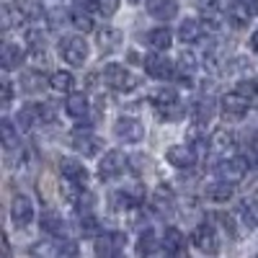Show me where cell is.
<instances>
[{
	"mask_svg": "<svg viewBox=\"0 0 258 258\" xmlns=\"http://www.w3.org/2000/svg\"><path fill=\"white\" fill-rule=\"evenodd\" d=\"M150 103L158 109V114H163L165 119H181L183 114V106H181V98L173 88H158L150 96Z\"/></svg>",
	"mask_w": 258,
	"mask_h": 258,
	"instance_id": "obj_1",
	"label": "cell"
},
{
	"mask_svg": "<svg viewBox=\"0 0 258 258\" xmlns=\"http://www.w3.org/2000/svg\"><path fill=\"white\" fill-rule=\"evenodd\" d=\"M103 83L109 85V88H114V91H132V88H137V78L129 73L124 64H119V62H109L103 68Z\"/></svg>",
	"mask_w": 258,
	"mask_h": 258,
	"instance_id": "obj_2",
	"label": "cell"
},
{
	"mask_svg": "<svg viewBox=\"0 0 258 258\" xmlns=\"http://www.w3.org/2000/svg\"><path fill=\"white\" fill-rule=\"evenodd\" d=\"M59 54L70 68H80L88 59V41L83 36H64L59 41Z\"/></svg>",
	"mask_w": 258,
	"mask_h": 258,
	"instance_id": "obj_3",
	"label": "cell"
},
{
	"mask_svg": "<svg viewBox=\"0 0 258 258\" xmlns=\"http://www.w3.org/2000/svg\"><path fill=\"white\" fill-rule=\"evenodd\" d=\"M248 173V160L245 158H222L214 165V176L227 181V183H238Z\"/></svg>",
	"mask_w": 258,
	"mask_h": 258,
	"instance_id": "obj_4",
	"label": "cell"
},
{
	"mask_svg": "<svg viewBox=\"0 0 258 258\" xmlns=\"http://www.w3.org/2000/svg\"><path fill=\"white\" fill-rule=\"evenodd\" d=\"M124 168H126V155L121 150H109V153L98 160V176L103 181H111V178L124 173Z\"/></svg>",
	"mask_w": 258,
	"mask_h": 258,
	"instance_id": "obj_5",
	"label": "cell"
},
{
	"mask_svg": "<svg viewBox=\"0 0 258 258\" xmlns=\"http://www.w3.org/2000/svg\"><path fill=\"white\" fill-rule=\"evenodd\" d=\"M191 243H194V248L202 250L204 255H217V250H220L217 232H214L212 225H199L197 230L191 232Z\"/></svg>",
	"mask_w": 258,
	"mask_h": 258,
	"instance_id": "obj_6",
	"label": "cell"
},
{
	"mask_svg": "<svg viewBox=\"0 0 258 258\" xmlns=\"http://www.w3.org/2000/svg\"><path fill=\"white\" fill-rule=\"evenodd\" d=\"M114 137H119L121 142H140L145 137V126L140 119L135 116H119L116 124H114Z\"/></svg>",
	"mask_w": 258,
	"mask_h": 258,
	"instance_id": "obj_7",
	"label": "cell"
},
{
	"mask_svg": "<svg viewBox=\"0 0 258 258\" xmlns=\"http://www.w3.org/2000/svg\"><path fill=\"white\" fill-rule=\"evenodd\" d=\"M142 64H145V73L150 78H155V80H170L176 75L173 62H170L165 54H147Z\"/></svg>",
	"mask_w": 258,
	"mask_h": 258,
	"instance_id": "obj_8",
	"label": "cell"
},
{
	"mask_svg": "<svg viewBox=\"0 0 258 258\" xmlns=\"http://www.w3.org/2000/svg\"><path fill=\"white\" fill-rule=\"evenodd\" d=\"M248 109H250V98H245L243 93L232 91V93H225L222 96V111H225V116L243 119L248 114Z\"/></svg>",
	"mask_w": 258,
	"mask_h": 258,
	"instance_id": "obj_9",
	"label": "cell"
},
{
	"mask_svg": "<svg viewBox=\"0 0 258 258\" xmlns=\"http://www.w3.org/2000/svg\"><path fill=\"white\" fill-rule=\"evenodd\" d=\"M59 173H62L64 181H70L75 186H85V181H88V168L75 158H62L59 160Z\"/></svg>",
	"mask_w": 258,
	"mask_h": 258,
	"instance_id": "obj_10",
	"label": "cell"
},
{
	"mask_svg": "<svg viewBox=\"0 0 258 258\" xmlns=\"http://www.w3.org/2000/svg\"><path fill=\"white\" fill-rule=\"evenodd\" d=\"M70 142H73V147L78 150V153H83L85 158L98 155V150H101V140L93 132H88V129H75Z\"/></svg>",
	"mask_w": 258,
	"mask_h": 258,
	"instance_id": "obj_11",
	"label": "cell"
},
{
	"mask_svg": "<svg viewBox=\"0 0 258 258\" xmlns=\"http://www.w3.org/2000/svg\"><path fill=\"white\" fill-rule=\"evenodd\" d=\"M11 217H13L16 227H26L34 220V204H31V199L24 197V194H18V197L13 199V204H11Z\"/></svg>",
	"mask_w": 258,
	"mask_h": 258,
	"instance_id": "obj_12",
	"label": "cell"
},
{
	"mask_svg": "<svg viewBox=\"0 0 258 258\" xmlns=\"http://www.w3.org/2000/svg\"><path fill=\"white\" fill-rule=\"evenodd\" d=\"M225 18L235 29H243L253 18V8H250V3H245V0H232V3L227 6V11H225Z\"/></svg>",
	"mask_w": 258,
	"mask_h": 258,
	"instance_id": "obj_13",
	"label": "cell"
},
{
	"mask_svg": "<svg viewBox=\"0 0 258 258\" xmlns=\"http://www.w3.org/2000/svg\"><path fill=\"white\" fill-rule=\"evenodd\" d=\"M165 160L173 168H191L197 163V153H194L188 145H173V147L165 150Z\"/></svg>",
	"mask_w": 258,
	"mask_h": 258,
	"instance_id": "obj_14",
	"label": "cell"
},
{
	"mask_svg": "<svg viewBox=\"0 0 258 258\" xmlns=\"http://www.w3.org/2000/svg\"><path fill=\"white\" fill-rule=\"evenodd\" d=\"M147 13L158 18V21H170V18H176L178 13V3L176 0H147Z\"/></svg>",
	"mask_w": 258,
	"mask_h": 258,
	"instance_id": "obj_15",
	"label": "cell"
},
{
	"mask_svg": "<svg viewBox=\"0 0 258 258\" xmlns=\"http://www.w3.org/2000/svg\"><path fill=\"white\" fill-rule=\"evenodd\" d=\"M204 197H207L209 202H214V204H225V202H230V199L235 197V188H232V183H227V181H214V183H209V186L204 188Z\"/></svg>",
	"mask_w": 258,
	"mask_h": 258,
	"instance_id": "obj_16",
	"label": "cell"
},
{
	"mask_svg": "<svg viewBox=\"0 0 258 258\" xmlns=\"http://www.w3.org/2000/svg\"><path fill=\"white\" fill-rule=\"evenodd\" d=\"M232 147H235V135L230 129H217V132L209 137V150L217 155H227Z\"/></svg>",
	"mask_w": 258,
	"mask_h": 258,
	"instance_id": "obj_17",
	"label": "cell"
},
{
	"mask_svg": "<svg viewBox=\"0 0 258 258\" xmlns=\"http://www.w3.org/2000/svg\"><path fill=\"white\" fill-rule=\"evenodd\" d=\"M121 248V235H101L96 240V258H119L116 250Z\"/></svg>",
	"mask_w": 258,
	"mask_h": 258,
	"instance_id": "obj_18",
	"label": "cell"
},
{
	"mask_svg": "<svg viewBox=\"0 0 258 258\" xmlns=\"http://www.w3.org/2000/svg\"><path fill=\"white\" fill-rule=\"evenodd\" d=\"M39 225H41V230H44L47 235H52V238H62V235H64V220L59 217L57 212H52V209L41 212Z\"/></svg>",
	"mask_w": 258,
	"mask_h": 258,
	"instance_id": "obj_19",
	"label": "cell"
},
{
	"mask_svg": "<svg viewBox=\"0 0 258 258\" xmlns=\"http://www.w3.org/2000/svg\"><path fill=\"white\" fill-rule=\"evenodd\" d=\"M147 44L155 52H165L170 44H173V34H170L168 26H158L153 31H147Z\"/></svg>",
	"mask_w": 258,
	"mask_h": 258,
	"instance_id": "obj_20",
	"label": "cell"
},
{
	"mask_svg": "<svg viewBox=\"0 0 258 258\" xmlns=\"http://www.w3.org/2000/svg\"><path fill=\"white\" fill-rule=\"evenodd\" d=\"M64 111L73 119H83L88 114V96L85 93H70L68 101H64Z\"/></svg>",
	"mask_w": 258,
	"mask_h": 258,
	"instance_id": "obj_21",
	"label": "cell"
},
{
	"mask_svg": "<svg viewBox=\"0 0 258 258\" xmlns=\"http://www.w3.org/2000/svg\"><path fill=\"white\" fill-rule=\"evenodd\" d=\"M204 34V26L199 24L197 18H186L183 24L178 26V39L183 41V44H194V41H199Z\"/></svg>",
	"mask_w": 258,
	"mask_h": 258,
	"instance_id": "obj_22",
	"label": "cell"
},
{
	"mask_svg": "<svg viewBox=\"0 0 258 258\" xmlns=\"http://www.w3.org/2000/svg\"><path fill=\"white\" fill-rule=\"evenodd\" d=\"M188 147L197 155H202V153H207V150H209V137L204 135V124L197 121V124L191 126V132H188Z\"/></svg>",
	"mask_w": 258,
	"mask_h": 258,
	"instance_id": "obj_23",
	"label": "cell"
},
{
	"mask_svg": "<svg viewBox=\"0 0 258 258\" xmlns=\"http://www.w3.org/2000/svg\"><path fill=\"white\" fill-rule=\"evenodd\" d=\"M119 44H121V31L119 29L106 26V29L98 31V47H101V52H114Z\"/></svg>",
	"mask_w": 258,
	"mask_h": 258,
	"instance_id": "obj_24",
	"label": "cell"
},
{
	"mask_svg": "<svg viewBox=\"0 0 258 258\" xmlns=\"http://www.w3.org/2000/svg\"><path fill=\"white\" fill-rule=\"evenodd\" d=\"M21 62H24V49H21L18 44L6 41L3 44V68L6 70H16V68H21Z\"/></svg>",
	"mask_w": 258,
	"mask_h": 258,
	"instance_id": "obj_25",
	"label": "cell"
},
{
	"mask_svg": "<svg viewBox=\"0 0 258 258\" xmlns=\"http://www.w3.org/2000/svg\"><path fill=\"white\" fill-rule=\"evenodd\" d=\"M49 85H52L57 93H73L75 78H73V73H68V70H57V73L49 75Z\"/></svg>",
	"mask_w": 258,
	"mask_h": 258,
	"instance_id": "obj_26",
	"label": "cell"
},
{
	"mask_svg": "<svg viewBox=\"0 0 258 258\" xmlns=\"http://www.w3.org/2000/svg\"><path fill=\"white\" fill-rule=\"evenodd\" d=\"M163 248L168 253H181L186 248V238H183V232L176 230V227H168L165 230V238H163Z\"/></svg>",
	"mask_w": 258,
	"mask_h": 258,
	"instance_id": "obj_27",
	"label": "cell"
},
{
	"mask_svg": "<svg viewBox=\"0 0 258 258\" xmlns=\"http://www.w3.org/2000/svg\"><path fill=\"white\" fill-rule=\"evenodd\" d=\"M240 217H243V225L245 227H258V199L255 197H250V199H245L243 204H240Z\"/></svg>",
	"mask_w": 258,
	"mask_h": 258,
	"instance_id": "obj_28",
	"label": "cell"
},
{
	"mask_svg": "<svg viewBox=\"0 0 258 258\" xmlns=\"http://www.w3.org/2000/svg\"><path fill=\"white\" fill-rule=\"evenodd\" d=\"M140 197H142V194H135V191H126V188H121V191H116L114 197H111V199H114L111 204H114L116 209H132L135 204H140V202H142Z\"/></svg>",
	"mask_w": 258,
	"mask_h": 258,
	"instance_id": "obj_29",
	"label": "cell"
},
{
	"mask_svg": "<svg viewBox=\"0 0 258 258\" xmlns=\"http://www.w3.org/2000/svg\"><path fill=\"white\" fill-rule=\"evenodd\" d=\"M36 119H41V106L29 103V106H24V109L18 111V126H21V129L34 126V124H36Z\"/></svg>",
	"mask_w": 258,
	"mask_h": 258,
	"instance_id": "obj_30",
	"label": "cell"
},
{
	"mask_svg": "<svg viewBox=\"0 0 258 258\" xmlns=\"http://www.w3.org/2000/svg\"><path fill=\"white\" fill-rule=\"evenodd\" d=\"M158 238H155V232L153 230H145L142 235H140V243H137V250L142 253V255H150V253H155L158 250Z\"/></svg>",
	"mask_w": 258,
	"mask_h": 258,
	"instance_id": "obj_31",
	"label": "cell"
},
{
	"mask_svg": "<svg viewBox=\"0 0 258 258\" xmlns=\"http://www.w3.org/2000/svg\"><path fill=\"white\" fill-rule=\"evenodd\" d=\"M70 24H73L75 29H80V31H91V29H93L91 13H83V11H78V8L70 13Z\"/></svg>",
	"mask_w": 258,
	"mask_h": 258,
	"instance_id": "obj_32",
	"label": "cell"
},
{
	"mask_svg": "<svg viewBox=\"0 0 258 258\" xmlns=\"http://www.w3.org/2000/svg\"><path fill=\"white\" fill-rule=\"evenodd\" d=\"M18 13L24 16V18H39V16H44V11L39 8L36 0H18Z\"/></svg>",
	"mask_w": 258,
	"mask_h": 258,
	"instance_id": "obj_33",
	"label": "cell"
},
{
	"mask_svg": "<svg viewBox=\"0 0 258 258\" xmlns=\"http://www.w3.org/2000/svg\"><path fill=\"white\" fill-rule=\"evenodd\" d=\"M212 109H214L212 101H209V98H202V101L197 103V109H194V116H197V121H199V124L209 121V119H212Z\"/></svg>",
	"mask_w": 258,
	"mask_h": 258,
	"instance_id": "obj_34",
	"label": "cell"
},
{
	"mask_svg": "<svg viewBox=\"0 0 258 258\" xmlns=\"http://www.w3.org/2000/svg\"><path fill=\"white\" fill-rule=\"evenodd\" d=\"M3 145L8 150H13L18 145V135H16V126H13L11 119H3Z\"/></svg>",
	"mask_w": 258,
	"mask_h": 258,
	"instance_id": "obj_35",
	"label": "cell"
},
{
	"mask_svg": "<svg viewBox=\"0 0 258 258\" xmlns=\"http://www.w3.org/2000/svg\"><path fill=\"white\" fill-rule=\"evenodd\" d=\"M73 6L83 13H96L101 11V0H73Z\"/></svg>",
	"mask_w": 258,
	"mask_h": 258,
	"instance_id": "obj_36",
	"label": "cell"
},
{
	"mask_svg": "<svg viewBox=\"0 0 258 258\" xmlns=\"http://www.w3.org/2000/svg\"><path fill=\"white\" fill-rule=\"evenodd\" d=\"M238 93H243L245 98H250V96H255V91H258V80H240L238 83V88H235Z\"/></svg>",
	"mask_w": 258,
	"mask_h": 258,
	"instance_id": "obj_37",
	"label": "cell"
},
{
	"mask_svg": "<svg viewBox=\"0 0 258 258\" xmlns=\"http://www.w3.org/2000/svg\"><path fill=\"white\" fill-rule=\"evenodd\" d=\"M119 8V0H101V13L103 16H114Z\"/></svg>",
	"mask_w": 258,
	"mask_h": 258,
	"instance_id": "obj_38",
	"label": "cell"
},
{
	"mask_svg": "<svg viewBox=\"0 0 258 258\" xmlns=\"http://www.w3.org/2000/svg\"><path fill=\"white\" fill-rule=\"evenodd\" d=\"M214 220H220V225L232 235V238H235V225H232V217H227V214H214Z\"/></svg>",
	"mask_w": 258,
	"mask_h": 258,
	"instance_id": "obj_39",
	"label": "cell"
},
{
	"mask_svg": "<svg viewBox=\"0 0 258 258\" xmlns=\"http://www.w3.org/2000/svg\"><path fill=\"white\" fill-rule=\"evenodd\" d=\"M80 227H83L85 232H96V227H98V225H96V220L91 217V214H85L83 222H80Z\"/></svg>",
	"mask_w": 258,
	"mask_h": 258,
	"instance_id": "obj_40",
	"label": "cell"
},
{
	"mask_svg": "<svg viewBox=\"0 0 258 258\" xmlns=\"http://www.w3.org/2000/svg\"><path fill=\"white\" fill-rule=\"evenodd\" d=\"M13 101V88H11V83L8 80H3V103L8 106Z\"/></svg>",
	"mask_w": 258,
	"mask_h": 258,
	"instance_id": "obj_41",
	"label": "cell"
},
{
	"mask_svg": "<svg viewBox=\"0 0 258 258\" xmlns=\"http://www.w3.org/2000/svg\"><path fill=\"white\" fill-rule=\"evenodd\" d=\"M248 47H250V52H253V54H258V31H255V34L250 36V41H248Z\"/></svg>",
	"mask_w": 258,
	"mask_h": 258,
	"instance_id": "obj_42",
	"label": "cell"
},
{
	"mask_svg": "<svg viewBox=\"0 0 258 258\" xmlns=\"http://www.w3.org/2000/svg\"><path fill=\"white\" fill-rule=\"evenodd\" d=\"M129 3H137V0H129Z\"/></svg>",
	"mask_w": 258,
	"mask_h": 258,
	"instance_id": "obj_43",
	"label": "cell"
},
{
	"mask_svg": "<svg viewBox=\"0 0 258 258\" xmlns=\"http://www.w3.org/2000/svg\"><path fill=\"white\" fill-rule=\"evenodd\" d=\"M165 258H170V255H165Z\"/></svg>",
	"mask_w": 258,
	"mask_h": 258,
	"instance_id": "obj_44",
	"label": "cell"
},
{
	"mask_svg": "<svg viewBox=\"0 0 258 258\" xmlns=\"http://www.w3.org/2000/svg\"><path fill=\"white\" fill-rule=\"evenodd\" d=\"M119 258H124V255H119Z\"/></svg>",
	"mask_w": 258,
	"mask_h": 258,
	"instance_id": "obj_45",
	"label": "cell"
}]
</instances>
